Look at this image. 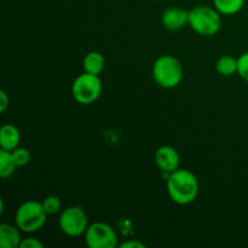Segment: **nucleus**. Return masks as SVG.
Returning <instances> with one entry per match:
<instances>
[{
	"mask_svg": "<svg viewBox=\"0 0 248 248\" xmlns=\"http://www.w3.org/2000/svg\"><path fill=\"white\" fill-rule=\"evenodd\" d=\"M167 193L174 203L186 206L193 203L199 195V181L195 174L186 169H178L169 174Z\"/></svg>",
	"mask_w": 248,
	"mask_h": 248,
	"instance_id": "obj_1",
	"label": "nucleus"
},
{
	"mask_svg": "<svg viewBox=\"0 0 248 248\" xmlns=\"http://www.w3.org/2000/svg\"><path fill=\"white\" fill-rule=\"evenodd\" d=\"M153 78L162 89H174L183 80V65L174 56H160L153 64Z\"/></svg>",
	"mask_w": 248,
	"mask_h": 248,
	"instance_id": "obj_2",
	"label": "nucleus"
},
{
	"mask_svg": "<svg viewBox=\"0 0 248 248\" xmlns=\"http://www.w3.org/2000/svg\"><path fill=\"white\" fill-rule=\"evenodd\" d=\"M189 26L202 36H213L220 31L222 17L216 7L199 5L189 11Z\"/></svg>",
	"mask_w": 248,
	"mask_h": 248,
	"instance_id": "obj_3",
	"label": "nucleus"
},
{
	"mask_svg": "<svg viewBox=\"0 0 248 248\" xmlns=\"http://www.w3.org/2000/svg\"><path fill=\"white\" fill-rule=\"evenodd\" d=\"M47 216L43 202L28 200L17 208L15 213V223L21 229V232L33 234L44 227Z\"/></svg>",
	"mask_w": 248,
	"mask_h": 248,
	"instance_id": "obj_4",
	"label": "nucleus"
},
{
	"mask_svg": "<svg viewBox=\"0 0 248 248\" xmlns=\"http://www.w3.org/2000/svg\"><path fill=\"white\" fill-rule=\"evenodd\" d=\"M102 80L99 75L90 74L85 72L80 74L73 81L72 94L73 98L82 106L92 104L99 98L102 93Z\"/></svg>",
	"mask_w": 248,
	"mask_h": 248,
	"instance_id": "obj_5",
	"label": "nucleus"
},
{
	"mask_svg": "<svg viewBox=\"0 0 248 248\" xmlns=\"http://www.w3.org/2000/svg\"><path fill=\"white\" fill-rule=\"evenodd\" d=\"M89 225L87 215L80 206H70L61 212L60 228L67 236H81L86 232Z\"/></svg>",
	"mask_w": 248,
	"mask_h": 248,
	"instance_id": "obj_6",
	"label": "nucleus"
},
{
	"mask_svg": "<svg viewBox=\"0 0 248 248\" xmlns=\"http://www.w3.org/2000/svg\"><path fill=\"white\" fill-rule=\"evenodd\" d=\"M84 236L90 248H114L118 245V235L114 228L103 222L90 224Z\"/></svg>",
	"mask_w": 248,
	"mask_h": 248,
	"instance_id": "obj_7",
	"label": "nucleus"
},
{
	"mask_svg": "<svg viewBox=\"0 0 248 248\" xmlns=\"http://www.w3.org/2000/svg\"><path fill=\"white\" fill-rule=\"evenodd\" d=\"M155 164L165 173L170 174L173 171L179 169V157L178 152L171 145H162L155 152Z\"/></svg>",
	"mask_w": 248,
	"mask_h": 248,
	"instance_id": "obj_8",
	"label": "nucleus"
},
{
	"mask_svg": "<svg viewBox=\"0 0 248 248\" xmlns=\"http://www.w3.org/2000/svg\"><path fill=\"white\" fill-rule=\"evenodd\" d=\"M161 23L167 31H181L189 24V11L178 6L169 7L162 14Z\"/></svg>",
	"mask_w": 248,
	"mask_h": 248,
	"instance_id": "obj_9",
	"label": "nucleus"
},
{
	"mask_svg": "<svg viewBox=\"0 0 248 248\" xmlns=\"http://www.w3.org/2000/svg\"><path fill=\"white\" fill-rule=\"evenodd\" d=\"M22 241L21 229L17 225L0 224V247L1 248H17Z\"/></svg>",
	"mask_w": 248,
	"mask_h": 248,
	"instance_id": "obj_10",
	"label": "nucleus"
},
{
	"mask_svg": "<svg viewBox=\"0 0 248 248\" xmlns=\"http://www.w3.org/2000/svg\"><path fill=\"white\" fill-rule=\"evenodd\" d=\"M19 142H21V133L16 126L6 124L0 128V147L1 149L12 152L19 147Z\"/></svg>",
	"mask_w": 248,
	"mask_h": 248,
	"instance_id": "obj_11",
	"label": "nucleus"
},
{
	"mask_svg": "<svg viewBox=\"0 0 248 248\" xmlns=\"http://www.w3.org/2000/svg\"><path fill=\"white\" fill-rule=\"evenodd\" d=\"M82 67H84V72L99 75L106 68V58L98 51H91L84 57Z\"/></svg>",
	"mask_w": 248,
	"mask_h": 248,
	"instance_id": "obj_12",
	"label": "nucleus"
},
{
	"mask_svg": "<svg viewBox=\"0 0 248 248\" xmlns=\"http://www.w3.org/2000/svg\"><path fill=\"white\" fill-rule=\"evenodd\" d=\"M216 70L223 77H232L237 73V58L229 55L222 56L216 62Z\"/></svg>",
	"mask_w": 248,
	"mask_h": 248,
	"instance_id": "obj_13",
	"label": "nucleus"
},
{
	"mask_svg": "<svg viewBox=\"0 0 248 248\" xmlns=\"http://www.w3.org/2000/svg\"><path fill=\"white\" fill-rule=\"evenodd\" d=\"M17 165L15 162L12 152L6 149H0V177L7 178L12 176Z\"/></svg>",
	"mask_w": 248,
	"mask_h": 248,
	"instance_id": "obj_14",
	"label": "nucleus"
},
{
	"mask_svg": "<svg viewBox=\"0 0 248 248\" xmlns=\"http://www.w3.org/2000/svg\"><path fill=\"white\" fill-rule=\"evenodd\" d=\"M213 5L220 15H235L242 10L245 0H213Z\"/></svg>",
	"mask_w": 248,
	"mask_h": 248,
	"instance_id": "obj_15",
	"label": "nucleus"
},
{
	"mask_svg": "<svg viewBox=\"0 0 248 248\" xmlns=\"http://www.w3.org/2000/svg\"><path fill=\"white\" fill-rule=\"evenodd\" d=\"M43 206L48 216L57 215L61 211V208H62V203H61L60 198L55 195H50L47 198H45V200L43 201Z\"/></svg>",
	"mask_w": 248,
	"mask_h": 248,
	"instance_id": "obj_16",
	"label": "nucleus"
},
{
	"mask_svg": "<svg viewBox=\"0 0 248 248\" xmlns=\"http://www.w3.org/2000/svg\"><path fill=\"white\" fill-rule=\"evenodd\" d=\"M12 155H14L15 162H16L17 167H24L29 164L31 161V153L28 149L23 147H18L15 150H12Z\"/></svg>",
	"mask_w": 248,
	"mask_h": 248,
	"instance_id": "obj_17",
	"label": "nucleus"
},
{
	"mask_svg": "<svg viewBox=\"0 0 248 248\" xmlns=\"http://www.w3.org/2000/svg\"><path fill=\"white\" fill-rule=\"evenodd\" d=\"M237 74L248 82V52L242 53L237 58Z\"/></svg>",
	"mask_w": 248,
	"mask_h": 248,
	"instance_id": "obj_18",
	"label": "nucleus"
},
{
	"mask_svg": "<svg viewBox=\"0 0 248 248\" xmlns=\"http://www.w3.org/2000/svg\"><path fill=\"white\" fill-rule=\"evenodd\" d=\"M21 248H44V244L38 240L36 237H26V239H22Z\"/></svg>",
	"mask_w": 248,
	"mask_h": 248,
	"instance_id": "obj_19",
	"label": "nucleus"
},
{
	"mask_svg": "<svg viewBox=\"0 0 248 248\" xmlns=\"http://www.w3.org/2000/svg\"><path fill=\"white\" fill-rule=\"evenodd\" d=\"M9 104H10L9 96H7L6 92H5L4 90H1V91H0V111L4 113V111L7 109V107H9Z\"/></svg>",
	"mask_w": 248,
	"mask_h": 248,
	"instance_id": "obj_20",
	"label": "nucleus"
},
{
	"mask_svg": "<svg viewBox=\"0 0 248 248\" xmlns=\"http://www.w3.org/2000/svg\"><path fill=\"white\" fill-rule=\"evenodd\" d=\"M120 247L121 248H144L145 245L140 241H136V240H131V241L124 242L123 245H120Z\"/></svg>",
	"mask_w": 248,
	"mask_h": 248,
	"instance_id": "obj_21",
	"label": "nucleus"
}]
</instances>
